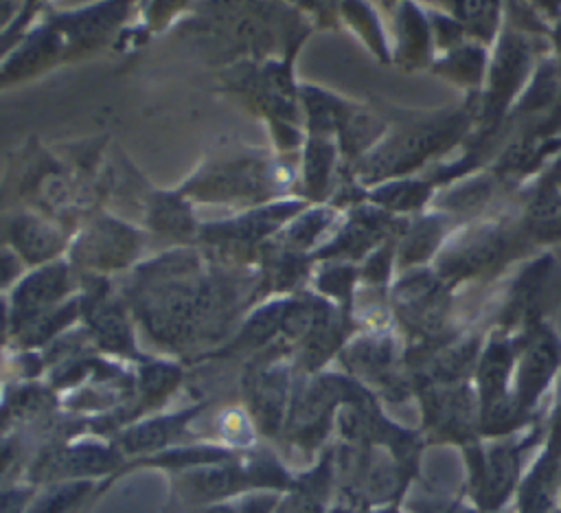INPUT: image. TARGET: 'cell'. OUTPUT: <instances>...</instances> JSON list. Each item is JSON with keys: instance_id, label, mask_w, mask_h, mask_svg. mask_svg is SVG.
<instances>
[{"instance_id": "1", "label": "cell", "mask_w": 561, "mask_h": 513, "mask_svg": "<svg viewBox=\"0 0 561 513\" xmlns=\"http://www.w3.org/2000/svg\"><path fill=\"white\" fill-rule=\"evenodd\" d=\"M285 476L274 463H252V465H219L188 471L182 478V491L188 500L217 502L226 495L245 491L250 487H283Z\"/></svg>"}, {"instance_id": "2", "label": "cell", "mask_w": 561, "mask_h": 513, "mask_svg": "<svg viewBox=\"0 0 561 513\" xmlns=\"http://www.w3.org/2000/svg\"><path fill=\"white\" fill-rule=\"evenodd\" d=\"M68 289V272L61 263L46 265L44 270L31 274L13 294V322L24 324L35 316L44 314L57 298Z\"/></svg>"}, {"instance_id": "3", "label": "cell", "mask_w": 561, "mask_h": 513, "mask_svg": "<svg viewBox=\"0 0 561 513\" xmlns=\"http://www.w3.org/2000/svg\"><path fill=\"white\" fill-rule=\"evenodd\" d=\"M267 169L259 160H232L219 169L206 173L197 184L199 197L228 200V197H250L265 189Z\"/></svg>"}, {"instance_id": "4", "label": "cell", "mask_w": 561, "mask_h": 513, "mask_svg": "<svg viewBox=\"0 0 561 513\" xmlns=\"http://www.w3.org/2000/svg\"><path fill=\"white\" fill-rule=\"evenodd\" d=\"M136 235L121 224L103 221L83 235L77 246V254L83 263L99 267H118L134 256Z\"/></svg>"}, {"instance_id": "5", "label": "cell", "mask_w": 561, "mask_h": 513, "mask_svg": "<svg viewBox=\"0 0 561 513\" xmlns=\"http://www.w3.org/2000/svg\"><path fill=\"white\" fill-rule=\"evenodd\" d=\"M287 397V381L280 368L259 371L248 384V399L252 408V417L261 425V430L276 432L283 419Z\"/></svg>"}, {"instance_id": "6", "label": "cell", "mask_w": 561, "mask_h": 513, "mask_svg": "<svg viewBox=\"0 0 561 513\" xmlns=\"http://www.w3.org/2000/svg\"><path fill=\"white\" fill-rule=\"evenodd\" d=\"M9 239L31 263L46 261L61 248V235L33 215H20L11 219Z\"/></svg>"}, {"instance_id": "7", "label": "cell", "mask_w": 561, "mask_h": 513, "mask_svg": "<svg viewBox=\"0 0 561 513\" xmlns=\"http://www.w3.org/2000/svg\"><path fill=\"white\" fill-rule=\"evenodd\" d=\"M114 465V454L101 445H81L68 447L44 463L42 474L50 476H81V474H101Z\"/></svg>"}, {"instance_id": "8", "label": "cell", "mask_w": 561, "mask_h": 513, "mask_svg": "<svg viewBox=\"0 0 561 513\" xmlns=\"http://www.w3.org/2000/svg\"><path fill=\"white\" fill-rule=\"evenodd\" d=\"M193 417V412L186 414H178V417H164V419H156L149 423H142L134 430H129L123 436V445L129 452H142V449H153L162 443H167L169 438H173L180 430L182 423H186V419Z\"/></svg>"}, {"instance_id": "9", "label": "cell", "mask_w": 561, "mask_h": 513, "mask_svg": "<svg viewBox=\"0 0 561 513\" xmlns=\"http://www.w3.org/2000/svg\"><path fill=\"white\" fill-rule=\"evenodd\" d=\"M92 327H94V333L99 335V340H101L103 346H110V349H129L131 340H129L127 322H125L123 314H121L116 307L105 305V307L94 309V314H92Z\"/></svg>"}, {"instance_id": "10", "label": "cell", "mask_w": 561, "mask_h": 513, "mask_svg": "<svg viewBox=\"0 0 561 513\" xmlns=\"http://www.w3.org/2000/svg\"><path fill=\"white\" fill-rule=\"evenodd\" d=\"M90 485L88 482H72L53 489L46 498H42L31 513H72V509L85 498Z\"/></svg>"}, {"instance_id": "11", "label": "cell", "mask_w": 561, "mask_h": 513, "mask_svg": "<svg viewBox=\"0 0 561 513\" xmlns=\"http://www.w3.org/2000/svg\"><path fill=\"white\" fill-rule=\"evenodd\" d=\"M156 224L171 232H188L191 230V217L188 210L178 204L175 200H162V204L156 206Z\"/></svg>"}, {"instance_id": "12", "label": "cell", "mask_w": 561, "mask_h": 513, "mask_svg": "<svg viewBox=\"0 0 561 513\" xmlns=\"http://www.w3.org/2000/svg\"><path fill=\"white\" fill-rule=\"evenodd\" d=\"M28 498H31L28 489L0 491V513H22Z\"/></svg>"}, {"instance_id": "13", "label": "cell", "mask_w": 561, "mask_h": 513, "mask_svg": "<svg viewBox=\"0 0 561 513\" xmlns=\"http://www.w3.org/2000/svg\"><path fill=\"white\" fill-rule=\"evenodd\" d=\"M18 272H20L18 259L9 250L0 248V287L11 283L13 276H18Z\"/></svg>"}, {"instance_id": "14", "label": "cell", "mask_w": 561, "mask_h": 513, "mask_svg": "<svg viewBox=\"0 0 561 513\" xmlns=\"http://www.w3.org/2000/svg\"><path fill=\"white\" fill-rule=\"evenodd\" d=\"M11 9H13V4H0V24H2V22L9 18Z\"/></svg>"}, {"instance_id": "15", "label": "cell", "mask_w": 561, "mask_h": 513, "mask_svg": "<svg viewBox=\"0 0 561 513\" xmlns=\"http://www.w3.org/2000/svg\"><path fill=\"white\" fill-rule=\"evenodd\" d=\"M4 327H7V311H4V305L0 303V333L4 331Z\"/></svg>"}]
</instances>
